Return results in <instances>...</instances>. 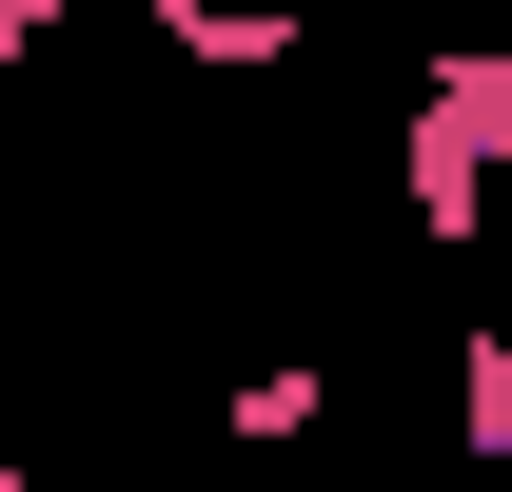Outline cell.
<instances>
[{
	"label": "cell",
	"instance_id": "obj_1",
	"mask_svg": "<svg viewBox=\"0 0 512 492\" xmlns=\"http://www.w3.org/2000/svg\"><path fill=\"white\" fill-rule=\"evenodd\" d=\"M217 433H237V453H296V433H316V374H237Z\"/></svg>",
	"mask_w": 512,
	"mask_h": 492
},
{
	"label": "cell",
	"instance_id": "obj_2",
	"mask_svg": "<svg viewBox=\"0 0 512 492\" xmlns=\"http://www.w3.org/2000/svg\"><path fill=\"white\" fill-rule=\"evenodd\" d=\"M434 119L473 138V158H512V60H434Z\"/></svg>",
	"mask_w": 512,
	"mask_h": 492
},
{
	"label": "cell",
	"instance_id": "obj_3",
	"mask_svg": "<svg viewBox=\"0 0 512 492\" xmlns=\"http://www.w3.org/2000/svg\"><path fill=\"white\" fill-rule=\"evenodd\" d=\"M453 414H473V453L512 473V335H473V355H453Z\"/></svg>",
	"mask_w": 512,
	"mask_h": 492
},
{
	"label": "cell",
	"instance_id": "obj_4",
	"mask_svg": "<svg viewBox=\"0 0 512 492\" xmlns=\"http://www.w3.org/2000/svg\"><path fill=\"white\" fill-rule=\"evenodd\" d=\"M60 20H79V0H0V79L40 60V40H60Z\"/></svg>",
	"mask_w": 512,
	"mask_h": 492
},
{
	"label": "cell",
	"instance_id": "obj_5",
	"mask_svg": "<svg viewBox=\"0 0 512 492\" xmlns=\"http://www.w3.org/2000/svg\"><path fill=\"white\" fill-rule=\"evenodd\" d=\"M0 492H40V473H20V453H0Z\"/></svg>",
	"mask_w": 512,
	"mask_h": 492
}]
</instances>
